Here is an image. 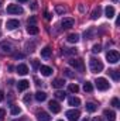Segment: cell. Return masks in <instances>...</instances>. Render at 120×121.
Wrapping results in <instances>:
<instances>
[{
	"label": "cell",
	"mask_w": 120,
	"mask_h": 121,
	"mask_svg": "<svg viewBox=\"0 0 120 121\" xmlns=\"http://www.w3.org/2000/svg\"><path fill=\"white\" fill-rule=\"evenodd\" d=\"M89 68L92 73H99L103 70V63L102 60L97 59V58H90L89 59Z\"/></svg>",
	"instance_id": "6da1fadb"
},
{
	"label": "cell",
	"mask_w": 120,
	"mask_h": 121,
	"mask_svg": "<svg viewBox=\"0 0 120 121\" xmlns=\"http://www.w3.org/2000/svg\"><path fill=\"white\" fill-rule=\"evenodd\" d=\"M13 51H14V47L11 42H7V41L0 42V54L1 55H10V54H13Z\"/></svg>",
	"instance_id": "7a4b0ae2"
},
{
	"label": "cell",
	"mask_w": 120,
	"mask_h": 121,
	"mask_svg": "<svg viewBox=\"0 0 120 121\" xmlns=\"http://www.w3.org/2000/svg\"><path fill=\"white\" fill-rule=\"evenodd\" d=\"M95 83H96V87H97V90H102V91L107 90V89L110 87L109 82H107V80H106L105 78H97Z\"/></svg>",
	"instance_id": "3957f363"
},
{
	"label": "cell",
	"mask_w": 120,
	"mask_h": 121,
	"mask_svg": "<svg viewBox=\"0 0 120 121\" xmlns=\"http://www.w3.org/2000/svg\"><path fill=\"white\" fill-rule=\"evenodd\" d=\"M7 13H9V14H23L24 10H23V7L18 6V4H9V6H7Z\"/></svg>",
	"instance_id": "277c9868"
},
{
	"label": "cell",
	"mask_w": 120,
	"mask_h": 121,
	"mask_svg": "<svg viewBox=\"0 0 120 121\" xmlns=\"http://www.w3.org/2000/svg\"><path fill=\"white\" fill-rule=\"evenodd\" d=\"M65 116H66V118L69 121H78L79 117H81V113H79V110L72 108V110H68V111L65 113Z\"/></svg>",
	"instance_id": "5b68a950"
},
{
	"label": "cell",
	"mask_w": 120,
	"mask_h": 121,
	"mask_svg": "<svg viewBox=\"0 0 120 121\" xmlns=\"http://www.w3.org/2000/svg\"><path fill=\"white\" fill-rule=\"evenodd\" d=\"M106 59L109 60L110 63H117L119 62V59H120V55H119V52L117 51H109L107 54H106Z\"/></svg>",
	"instance_id": "8992f818"
},
{
	"label": "cell",
	"mask_w": 120,
	"mask_h": 121,
	"mask_svg": "<svg viewBox=\"0 0 120 121\" xmlns=\"http://www.w3.org/2000/svg\"><path fill=\"white\" fill-rule=\"evenodd\" d=\"M69 65L72 68H75L76 70H79V72H83L85 70V65H83V60L82 59H71L69 60Z\"/></svg>",
	"instance_id": "52a82bcc"
},
{
	"label": "cell",
	"mask_w": 120,
	"mask_h": 121,
	"mask_svg": "<svg viewBox=\"0 0 120 121\" xmlns=\"http://www.w3.org/2000/svg\"><path fill=\"white\" fill-rule=\"evenodd\" d=\"M74 24H75V21H74V18H64V20L61 21V26H62V30H68V28H71V27H74Z\"/></svg>",
	"instance_id": "ba28073f"
},
{
	"label": "cell",
	"mask_w": 120,
	"mask_h": 121,
	"mask_svg": "<svg viewBox=\"0 0 120 121\" xmlns=\"http://www.w3.org/2000/svg\"><path fill=\"white\" fill-rule=\"evenodd\" d=\"M37 120L38 121H50L51 120V117H50V114L48 113H45V111H37Z\"/></svg>",
	"instance_id": "9c48e42d"
},
{
	"label": "cell",
	"mask_w": 120,
	"mask_h": 121,
	"mask_svg": "<svg viewBox=\"0 0 120 121\" xmlns=\"http://www.w3.org/2000/svg\"><path fill=\"white\" fill-rule=\"evenodd\" d=\"M48 107H50V110H51L52 113H55V114L61 111V106H60V103H58V101H52V100H51V101H50V104H48Z\"/></svg>",
	"instance_id": "30bf717a"
},
{
	"label": "cell",
	"mask_w": 120,
	"mask_h": 121,
	"mask_svg": "<svg viewBox=\"0 0 120 121\" xmlns=\"http://www.w3.org/2000/svg\"><path fill=\"white\" fill-rule=\"evenodd\" d=\"M103 116H105V118L107 121H115L116 120V113L112 111V110H105V111H103Z\"/></svg>",
	"instance_id": "8fae6325"
},
{
	"label": "cell",
	"mask_w": 120,
	"mask_h": 121,
	"mask_svg": "<svg viewBox=\"0 0 120 121\" xmlns=\"http://www.w3.org/2000/svg\"><path fill=\"white\" fill-rule=\"evenodd\" d=\"M6 27H7V30H16L20 27V23H18V20H9Z\"/></svg>",
	"instance_id": "7c38bea8"
},
{
	"label": "cell",
	"mask_w": 120,
	"mask_h": 121,
	"mask_svg": "<svg viewBox=\"0 0 120 121\" xmlns=\"http://www.w3.org/2000/svg\"><path fill=\"white\" fill-rule=\"evenodd\" d=\"M28 86H30V82H28V80H20V82L17 83V89H18V91L27 90Z\"/></svg>",
	"instance_id": "4fadbf2b"
},
{
	"label": "cell",
	"mask_w": 120,
	"mask_h": 121,
	"mask_svg": "<svg viewBox=\"0 0 120 121\" xmlns=\"http://www.w3.org/2000/svg\"><path fill=\"white\" fill-rule=\"evenodd\" d=\"M17 73H18V75H21V76L27 75V73H28V66H27V65H24V63L18 65V66H17Z\"/></svg>",
	"instance_id": "5bb4252c"
},
{
	"label": "cell",
	"mask_w": 120,
	"mask_h": 121,
	"mask_svg": "<svg viewBox=\"0 0 120 121\" xmlns=\"http://www.w3.org/2000/svg\"><path fill=\"white\" fill-rule=\"evenodd\" d=\"M115 7L113 6H107L106 9H105V14H106V17L107 18H112V17H115Z\"/></svg>",
	"instance_id": "9a60e30c"
},
{
	"label": "cell",
	"mask_w": 120,
	"mask_h": 121,
	"mask_svg": "<svg viewBox=\"0 0 120 121\" xmlns=\"http://www.w3.org/2000/svg\"><path fill=\"white\" fill-rule=\"evenodd\" d=\"M40 72L44 76H50L52 73V68H50V66H40Z\"/></svg>",
	"instance_id": "2e32d148"
},
{
	"label": "cell",
	"mask_w": 120,
	"mask_h": 121,
	"mask_svg": "<svg viewBox=\"0 0 120 121\" xmlns=\"http://www.w3.org/2000/svg\"><path fill=\"white\" fill-rule=\"evenodd\" d=\"M27 32H28L30 35H37V34H38V27L34 26V24H28V27H27Z\"/></svg>",
	"instance_id": "e0dca14e"
},
{
	"label": "cell",
	"mask_w": 120,
	"mask_h": 121,
	"mask_svg": "<svg viewBox=\"0 0 120 121\" xmlns=\"http://www.w3.org/2000/svg\"><path fill=\"white\" fill-rule=\"evenodd\" d=\"M51 52H52V49L50 47H45V48L41 49V56L42 58H50L51 56Z\"/></svg>",
	"instance_id": "ac0fdd59"
},
{
	"label": "cell",
	"mask_w": 120,
	"mask_h": 121,
	"mask_svg": "<svg viewBox=\"0 0 120 121\" xmlns=\"http://www.w3.org/2000/svg\"><path fill=\"white\" fill-rule=\"evenodd\" d=\"M78 41H79V35H78V34H69V35H68V42L76 44Z\"/></svg>",
	"instance_id": "d6986e66"
},
{
	"label": "cell",
	"mask_w": 120,
	"mask_h": 121,
	"mask_svg": "<svg viewBox=\"0 0 120 121\" xmlns=\"http://www.w3.org/2000/svg\"><path fill=\"white\" fill-rule=\"evenodd\" d=\"M35 100L37 101H44V100H47V94L44 91H37L35 93Z\"/></svg>",
	"instance_id": "ffe728a7"
},
{
	"label": "cell",
	"mask_w": 120,
	"mask_h": 121,
	"mask_svg": "<svg viewBox=\"0 0 120 121\" xmlns=\"http://www.w3.org/2000/svg\"><path fill=\"white\" fill-rule=\"evenodd\" d=\"M64 85H65V80H64V79H55V80L52 82V86H54L55 89L64 87Z\"/></svg>",
	"instance_id": "44dd1931"
},
{
	"label": "cell",
	"mask_w": 120,
	"mask_h": 121,
	"mask_svg": "<svg viewBox=\"0 0 120 121\" xmlns=\"http://www.w3.org/2000/svg\"><path fill=\"white\" fill-rule=\"evenodd\" d=\"M100 14H102V9L97 6V7L93 10V13H92V18H93V20H96V18H99V17H100Z\"/></svg>",
	"instance_id": "7402d4cb"
},
{
	"label": "cell",
	"mask_w": 120,
	"mask_h": 121,
	"mask_svg": "<svg viewBox=\"0 0 120 121\" xmlns=\"http://www.w3.org/2000/svg\"><path fill=\"white\" fill-rule=\"evenodd\" d=\"M68 103H69V106L76 107V106H79V104H81V100H79L78 97H71V99L68 100Z\"/></svg>",
	"instance_id": "603a6c76"
},
{
	"label": "cell",
	"mask_w": 120,
	"mask_h": 121,
	"mask_svg": "<svg viewBox=\"0 0 120 121\" xmlns=\"http://www.w3.org/2000/svg\"><path fill=\"white\" fill-rule=\"evenodd\" d=\"M62 54L64 55H75L76 54V49L75 48H64L62 49Z\"/></svg>",
	"instance_id": "cb8c5ba5"
},
{
	"label": "cell",
	"mask_w": 120,
	"mask_h": 121,
	"mask_svg": "<svg viewBox=\"0 0 120 121\" xmlns=\"http://www.w3.org/2000/svg\"><path fill=\"white\" fill-rule=\"evenodd\" d=\"M86 110H88L89 113H93V111L97 110V106H96L95 103H86Z\"/></svg>",
	"instance_id": "d4e9b609"
},
{
	"label": "cell",
	"mask_w": 120,
	"mask_h": 121,
	"mask_svg": "<svg viewBox=\"0 0 120 121\" xmlns=\"http://www.w3.org/2000/svg\"><path fill=\"white\" fill-rule=\"evenodd\" d=\"M109 73H110V76L117 82L120 79V73H119V70H115V69H112V70H109Z\"/></svg>",
	"instance_id": "484cf974"
},
{
	"label": "cell",
	"mask_w": 120,
	"mask_h": 121,
	"mask_svg": "<svg viewBox=\"0 0 120 121\" xmlns=\"http://www.w3.org/2000/svg\"><path fill=\"white\" fill-rule=\"evenodd\" d=\"M93 32H95V28H93V27H90L88 31H85V34H83L85 39H90V38H92V35H93Z\"/></svg>",
	"instance_id": "4316f807"
},
{
	"label": "cell",
	"mask_w": 120,
	"mask_h": 121,
	"mask_svg": "<svg viewBox=\"0 0 120 121\" xmlns=\"http://www.w3.org/2000/svg\"><path fill=\"white\" fill-rule=\"evenodd\" d=\"M55 97H57L58 100H64V99L66 97V93H65V91L58 90V91H55Z\"/></svg>",
	"instance_id": "83f0119b"
},
{
	"label": "cell",
	"mask_w": 120,
	"mask_h": 121,
	"mask_svg": "<svg viewBox=\"0 0 120 121\" xmlns=\"http://www.w3.org/2000/svg\"><path fill=\"white\" fill-rule=\"evenodd\" d=\"M83 90L90 93V91L93 90V86H92V83L90 82H85V85H83Z\"/></svg>",
	"instance_id": "f1b7e54d"
},
{
	"label": "cell",
	"mask_w": 120,
	"mask_h": 121,
	"mask_svg": "<svg viewBox=\"0 0 120 121\" xmlns=\"http://www.w3.org/2000/svg\"><path fill=\"white\" fill-rule=\"evenodd\" d=\"M68 90L71 91V93H78V90H79V87H78V85H69L68 86Z\"/></svg>",
	"instance_id": "f546056e"
},
{
	"label": "cell",
	"mask_w": 120,
	"mask_h": 121,
	"mask_svg": "<svg viewBox=\"0 0 120 121\" xmlns=\"http://www.w3.org/2000/svg\"><path fill=\"white\" fill-rule=\"evenodd\" d=\"M100 51H102V45H100V44L93 45V48H92V52H93V54H99Z\"/></svg>",
	"instance_id": "4dcf8cb0"
},
{
	"label": "cell",
	"mask_w": 120,
	"mask_h": 121,
	"mask_svg": "<svg viewBox=\"0 0 120 121\" xmlns=\"http://www.w3.org/2000/svg\"><path fill=\"white\" fill-rule=\"evenodd\" d=\"M21 113V108L20 107H17V106H13L11 107V114L13 116H17V114H20Z\"/></svg>",
	"instance_id": "1f68e13d"
},
{
	"label": "cell",
	"mask_w": 120,
	"mask_h": 121,
	"mask_svg": "<svg viewBox=\"0 0 120 121\" xmlns=\"http://www.w3.org/2000/svg\"><path fill=\"white\" fill-rule=\"evenodd\" d=\"M55 11H57L58 14H64V13L66 11V9H65L64 6H57V7H55Z\"/></svg>",
	"instance_id": "d6a6232c"
},
{
	"label": "cell",
	"mask_w": 120,
	"mask_h": 121,
	"mask_svg": "<svg viewBox=\"0 0 120 121\" xmlns=\"http://www.w3.org/2000/svg\"><path fill=\"white\" fill-rule=\"evenodd\" d=\"M112 106H113V107H120V101H119V99H116V97H115V99L112 100Z\"/></svg>",
	"instance_id": "836d02e7"
},
{
	"label": "cell",
	"mask_w": 120,
	"mask_h": 121,
	"mask_svg": "<svg viewBox=\"0 0 120 121\" xmlns=\"http://www.w3.org/2000/svg\"><path fill=\"white\" fill-rule=\"evenodd\" d=\"M64 73H65L68 78H74V73H72V70H71V69H65V70H64Z\"/></svg>",
	"instance_id": "e575fe53"
},
{
	"label": "cell",
	"mask_w": 120,
	"mask_h": 121,
	"mask_svg": "<svg viewBox=\"0 0 120 121\" xmlns=\"http://www.w3.org/2000/svg\"><path fill=\"white\" fill-rule=\"evenodd\" d=\"M32 68H34V69H38V68H40V62L37 59H32Z\"/></svg>",
	"instance_id": "d590c367"
},
{
	"label": "cell",
	"mask_w": 120,
	"mask_h": 121,
	"mask_svg": "<svg viewBox=\"0 0 120 121\" xmlns=\"http://www.w3.org/2000/svg\"><path fill=\"white\" fill-rule=\"evenodd\" d=\"M4 116H6V110L0 108V121H3V118H4Z\"/></svg>",
	"instance_id": "8d00e7d4"
},
{
	"label": "cell",
	"mask_w": 120,
	"mask_h": 121,
	"mask_svg": "<svg viewBox=\"0 0 120 121\" xmlns=\"http://www.w3.org/2000/svg\"><path fill=\"white\" fill-rule=\"evenodd\" d=\"M23 100H24V103H30V101H31V96H30V94H27Z\"/></svg>",
	"instance_id": "74e56055"
},
{
	"label": "cell",
	"mask_w": 120,
	"mask_h": 121,
	"mask_svg": "<svg viewBox=\"0 0 120 121\" xmlns=\"http://www.w3.org/2000/svg\"><path fill=\"white\" fill-rule=\"evenodd\" d=\"M35 21H37V18L35 17H31L30 20H28V24H34L35 26Z\"/></svg>",
	"instance_id": "f35d334b"
},
{
	"label": "cell",
	"mask_w": 120,
	"mask_h": 121,
	"mask_svg": "<svg viewBox=\"0 0 120 121\" xmlns=\"http://www.w3.org/2000/svg\"><path fill=\"white\" fill-rule=\"evenodd\" d=\"M31 9H32V10H35V9H37V1H35V0H32V4H31Z\"/></svg>",
	"instance_id": "ab89813d"
},
{
	"label": "cell",
	"mask_w": 120,
	"mask_h": 121,
	"mask_svg": "<svg viewBox=\"0 0 120 121\" xmlns=\"http://www.w3.org/2000/svg\"><path fill=\"white\" fill-rule=\"evenodd\" d=\"M14 58H16V59H18V58H24V55H23V54H16Z\"/></svg>",
	"instance_id": "60d3db41"
},
{
	"label": "cell",
	"mask_w": 120,
	"mask_h": 121,
	"mask_svg": "<svg viewBox=\"0 0 120 121\" xmlns=\"http://www.w3.org/2000/svg\"><path fill=\"white\" fill-rule=\"evenodd\" d=\"M45 18H47V20H50V18H51V16H50V13H48V11H45Z\"/></svg>",
	"instance_id": "b9f144b4"
},
{
	"label": "cell",
	"mask_w": 120,
	"mask_h": 121,
	"mask_svg": "<svg viewBox=\"0 0 120 121\" xmlns=\"http://www.w3.org/2000/svg\"><path fill=\"white\" fill-rule=\"evenodd\" d=\"M3 99H4V93H3V91L0 90V101H1Z\"/></svg>",
	"instance_id": "7bdbcfd3"
},
{
	"label": "cell",
	"mask_w": 120,
	"mask_h": 121,
	"mask_svg": "<svg viewBox=\"0 0 120 121\" xmlns=\"http://www.w3.org/2000/svg\"><path fill=\"white\" fill-rule=\"evenodd\" d=\"M93 121H103V120H102L100 117H95V118H93Z\"/></svg>",
	"instance_id": "ee69618b"
},
{
	"label": "cell",
	"mask_w": 120,
	"mask_h": 121,
	"mask_svg": "<svg viewBox=\"0 0 120 121\" xmlns=\"http://www.w3.org/2000/svg\"><path fill=\"white\" fill-rule=\"evenodd\" d=\"M17 1H18V3H27L28 0H17Z\"/></svg>",
	"instance_id": "f6af8a7d"
},
{
	"label": "cell",
	"mask_w": 120,
	"mask_h": 121,
	"mask_svg": "<svg viewBox=\"0 0 120 121\" xmlns=\"http://www.w3.org/2000/svg\"><path fill=\"white\" fill-rule=\"evenodd\" d=\"M14 121H26L24 118H20V120H14Z\"/></svg>",
	"instance_id": "bcb514c9"
},
{
	"label": "cell",
	"mask_w": 120,
	"mask_h": 121,
	"mask_svg": "<svg viewBox=\"0 0 120 121\" xmlns=\"http://www.w3.org/2000/svg\"><path fill=\"white\" fill-rule=\"evenodd\" d=\"M0 6H1V0H0Z\"/></svg>",
	"instance_id": "7dc6e473"
},
{
	"label": "cell",
	"mask_w": 120,
	"mask_h": 121,
	"mask_svg": "<svg viewBox=\"0 0 120 121\" xmlns=\"http://www.w3.org/2000/svg\"><path fill=\"white\" fill-rule=\"evenodd\" d=\"M58 121H64V120H58Z\"/></svg>",
	"instance_id": "c3c4849f"
}]
</instances>
